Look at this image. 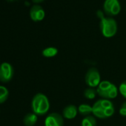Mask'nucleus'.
<instances>
[{"label": "nucleus", "mask_w": 126, "mask_h": 126, "mask_svg": "<svg viewBox=\"0 0 126 126\" xmlns=\"http://www.w3.org/2000/svg\"><path fill=\"white\" fill-rule=\"evenodd\" d=\"M96 91L97 94L102 98L105 99H111L117 96L119 89L113 83L104 80L102 81L98 85L96 88Z\"/></svg>", "instance_id": "nucleus-3"}, {"label": "nucleus", "mask_w": 126, "mask_h": 126, "mask_svg": "<svg viewBox=\"0 0 126 126\" xmlns=\"http://www.w3.org/2000/svg\"><path fill=\"white\" fill-rule=\"evenodd\" d=\"M38 119V116L34 113H27L23 119L24 124L25 126H33L36 123Z\"/></svg>", "instance_id": "nucleus-11"}, {"label": "nucleus", "mask_w": 126, "mask_h": 126, "mask_svg": "<svg viewBox=\"0 0 126 126\" xmlns=\"http://www.w3.org/2000/svg\"><path fill=\"white\" fill-rule=\"evenodd\" d=\"M92 113L96 117L102 119L112 116L115 111L113 102L110 99H102L96 101L92 106Z\"/></svg>", "instance_id": "nucleus-1"}, {"label": "nucleus", "mask_w": 126, "mask_h": 126, "mask_svg": "<svg viewBox=\"0 0 126 126\" xmlns=\"http://www.w3.org/2000/svg\"><path fill=\"white\" fill-rule=\"evenodd\" d=\"M119 114L122 116H126V102H125L119 109Z\"/></svg>", "instance_id": "nucleus-18"}, {"label": "nucleus", "mask_w": 126, "mask_h": 126, "mask_svg": "<svg viewBox=\"0 0 126 126\" xmlns=\"http://www.w3.org/2000/svg\"><path fill=\"white\" fill-rule=\"evenodd\" d=\"M97 94L96 89L94 88H88L84 91V96L88 99H94Z\"/></svg>", "instance_id": "nucleus-16"}, {"label": "nucleus", "mask_w": 126, "mask_h": 126, "mask_svg": "<svg viewBox=\"0 0 126 126\" xmlns=\"http://www.w3.org/2000/svg\"><path fill=\"white\" fill-rule=\"evenodd\" d=\"M85 82L89 88H97L100 84L101 76L99 71L96 68H90L85 74Z\"/></svg>", "instance_id": "nucleus-5"}, {"label": "nucleus", "mask_w": 126, "mask_h": 126, "mask_svg": "<svg viewBox=\"0 0 126 126\" xmlns=\"http://www.w3.org/2000/svg\"><path fill=\"white\" fill-rule=\"evenodd\" d=\"M119 91L120 94L126 99V81L122 82L119 87Z\"/></svg>", "instance_id": "nucleus-17"}, {"label": "nucleus", "mask_w": 126, "mask_h": 126, "mask_svg": "<svg viewBox=\"0 0 126 126\" xmlns=\"http://www.w3.org/2000/svg\"><path fill=\"white\" fill-rule=\"evenodd\" d=\"M63 116L59 113H51L48 114L45 120V126H63Z\"/></svg>", "instance_id": "nucleus-8"}, {"label": "nucleus", "mask_w": 126, "mask_h": 126, "mask_svg": "<svg viewBox=\"0 0 126 126\" xmlns=\"http://www.w3.org/2000/svg\"><path fill=\"white\" fill-rule=\"evenodd\" d=\"M78 113V108L74 105H69L66 106L62 111L63 117L67 119H74Z\"/></svg>", "instance_id": "nucleus-10"}, {"label": "nucleus", "mask_w": 126, "mask_h": 126, "mask_svg": "<svg viewBox=\"0 0 126 126\" xmlns=\"http://www.w3.org/2000/svg\"><path fill=\"white\" fill-rule=\"evenodd\" d=\"M31 108L33 113L37 116L46 114L50 109V102L47 96L41 93L36 94L31 102Z\"/></svg>", "instance_id": "nucleus-2"}, {"label": "nucleus", "mask_w": 126, "mask_h": 126, "mask_svg": "<svg viewBox=\"0 0 126 126\" xmlns=\"http://www.w3.org/2000/svg\"><path fill=\"white\" fill-rule=\"evenodd\" d=\"M30 16L33 22H40L44 19L45 16V12L42 7L39 5H34L31 8Z\"/></svg>", "instance_id": "nucleus-9"}, {"label": "nucleus", "mask_w": 126, "mask_h": 126, "mask_svg": "<svg viewBox=\"0 0 126 126\" xmlns=\"http://www.w3.org/2000/svg\"><path fill=\"white\" fill-rule=\"evenodd\" d=\"M14 68L8 62H4L0 65V82H8L14 77Z\"/></svg>", "instance_id": "nucleus-7"}, {"label": "nucleus", "mask_w": 126, "mask_h": 126, "mask_svg": "<svg viewBox=\"0 0 126 126\" xmlns=\"http://www.w3.org/2000/svg\"><path fill=\"white\" fill-rule=\"evenodd\" d=\"M78 112L85 116H90L91 113L93 112V108L92 106L88 105V104H82L78 107Z\"/></svg>", "instance_id": "nucleus-12"}, {"label": "nucleus", "mask_w": 126, "mask_h": 126, "mask_svg": "<svg viewBox=\"0 0 126 126\" xmlns=\"http://www.w3.org/2000/svg\"><path fill=\"white\" fill-rule=\"evenodd\" d=\"M100 30L103 36L111 38L117 32V23L112 17L103 16L100 19Z\"/></svg>", "instance_id": "nucleus-4"}, {"label": "nucleus", "mask_w": 126, "mask_h": 126, "mask_svg": "<svg viewBox=\"0 0 126 126\" xmlns=\"http://www.w3.org/2000/svg\"><path fill=\"white\" fill-rule=\"evenodd\" d=\"M57 53H58V50L55 47H46L42 52V56H45V57H46V58L53 57V56H56Z\"/></svg>", "instance_id": "nucleus-13"}, {"label": "nucleus", "mask_w": 126, "mask_h": 126, "mask_svg": "<svg viewBox=\"0 0 126 126\" xmlns=\"http://www.w3.org/2000/svg\"><path fill=\"white\" fill-rule=\"evenodd\" d=\"M105 14L108 16H116L121 11V5L119 0H105L103 4Z\"/></svg>", "instance_id": "nucleus-6"}, {"label": "nucleus", "mask_w": 126, "mask_h": 126, "mask_svg": "<svg viewBox=\"0 0 126 126\" xmlns=\"http://www.w3.org/2000/svg\"><path fill=\"white\" fill-rule=\"evenodd\" d=\"M44 0H32V2L35 4H38V3H40V2H42Z\"/></svg>", "instance_id": "nucleus-19"}, {"label": "nucleus", "mask_w": 126, "mask_h": 126, "mask_svg": "<svg viewBox=\"0 0 126 126\" xmlns=\"http://www.w3.org/2000/svg\"><path fill=\"white\" fill-rule=\"evenodd\" d=\"M9 91L5 86L0 85V104L4 103L8 98Z\"/></svg>", "instance_id": "nucleus-15"}, {"label": "nucleus", "mask_w": 126, "mask_h": 126, "mask_svg": "<svg viewBox=\"0 0 126 126\" xmlns=\"http://www.w3.org/2000/svg\"><path fill=\"white\" fill-rule=\"evenodd\" d=\"M81 126H96V120L93 116H87L82 120Z\"/></svg>", "instance_id": "nucleus-14"}]
</instances>
